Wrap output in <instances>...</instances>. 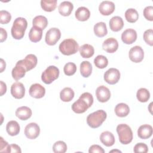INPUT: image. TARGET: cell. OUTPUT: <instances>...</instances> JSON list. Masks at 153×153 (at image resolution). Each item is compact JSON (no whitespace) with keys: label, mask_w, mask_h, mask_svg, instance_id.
I'll list each match as a JSON object with an SVG mask.
<instances>
[{"label":"cell","mask_w":153,"mask_h":153,"mask_svg":"<svg viewBox=\"0 0 153 153\" xmlns=\"http://www.w3.org/2000/svg\"><path fill=\"white\" fill-rule=\"evenodd\" d=\"M93 103V97L91 94L88 92L82 93L79 98L72 105V111L76 114L85 112Z\"/></svg>","instance_id":"6da1fadb"},{"label":"cell","mask_w":153,"mask_h":153,"mask_svg":"<svg viewBox=\"0 0 153 153\" xmlns=\"http://www.w3.org/2000/svg\"><path fill=\"white\" fill-rule=\"evenodd\" d=\"M27 26V22L25 18H16L13 22L11 29L12 36L16 39H21L22 38H23Z\"/></svg>","instance_id":"7a4b0ae2"},{"label":"cell","mask_w":153,"mask_h":153,"mask_svg":"<svg viewBox=\"0 0 153 153\" xmlns=\"http://www.w3.org/2000/svg\"><path fill=\"white\" fill-rule=\"evenodd\" d=\"M107 117L106 112L102 109L97 110L90 114L87 117V124L93 128L100 127L105 121Z\"/></svg>","instance_id":"3957f363"},{"label":"cell","mask_w":153,"mask_h":153,"mask_svg":"<svg viewBox=\"0 0 153 153\" xmlns=\"http://www.w3.org/2000/svg\"><path fill=\"white\" fill-rule=\"evenodd\" d=\"M59 51L64 55L70 56L75 54L79 47L77 42L72 38L63 40L59 45Z\"/></svg>","instance_id":"277c9868"},{"label":"cell","mask_w":153,"mask_h":153,"mask_svg":"<svg viewBox=\"0 0 153 153\" xmlns=\"http://www.w3.org/2000/svg\"><path fill=\"white\" fill-rule=\"evenodd\" d=\"M117 132L120 142L124 145L130 143L133 140L132 130L127 124H120L117 127Z\"/></svg>","instance_id":"5b68a950"},{"label":"cell","mask_w":153,"mask_h":153,"mask_svg":"<svg viewBox=\"0 0 153 153\" xmlns=\"http://www.w3.org/2000/svg\"><path fill=\"white\" fill-rule=\"evenodd\" d=\"M59 69L57 67L51 65L42 73L41 79L46 84H50L58 78L59 76Z\"/></svg>","instance_id":"8992f818"},{"label":"cell","mask_w":153,"mask_h":153,"mask_svg":"<svg viewBox=\"0 0 153 153\" xmlns=\"http://www.w3.org/2000/svg\"><path fill=\"white\" fill-rule=\"evenodd\" d=\"M60 30L57 27H52L46 32L45 41L48 45H54L60 39Z\"/></svg>","instance_id":"52a82bcc"},{"label":"cell","mask_w":153,"mask_h":153,"mask_svg":"<svg viewBox=\"0 0 153 153\" xmlns=\"http://www.w3.org/2000/svg\"><path fill=\"white\" fill-rule=\"evenodd\" d=\"M120 78V72L116 68H110L104 74V80L108 84L113 85L117 83Z\"/></svg>","instance_id":"ba28073f"},{"label":"cell","mask_w":153,"mask_h":153,"mask_svg":"<svg viewBox=\"0 0 153 153\" xmlns=\"http://www.w3.org/2000/svg\"><path fill=\"white\" fill-rule=\"evenodd\" d=\"M128 56L132 62L139 63L143 59L144 51L140 46L136 45L130 48L128 53Z\"/></svg>","instance_id":"9c48e42d"},{"label":"cell","mask_w":153,"mask_h":153,"mask_svg":"<svg viewBox=\"0 0 153 153\" xmlns=\"http://www.w3.org/2000/svg\"><path fill=\"white\" fill-rule=\"evenodd\" d=\"M40 133L39 126L35 123H30L25 128V134L28 139H35Z\"/></svg>","instance_id":"30bf717a"},{"label":"cell","mask_w":153,"mask_h":153,"mask_svg":"<svg viewBox=\"0 0 153 153\" xmlns=\"http://www.w3.org/2000/svg\"><path fill=\"white\" fill-rule=\"evenodd\" d=\"M97 99L102 103L107 102L111 97V92L108 88L105 85L99 86L96 90Z\"/></svg>","instance_id":"8fae6325"},{"label":"cell","mask_w":153,"mask_h":153,"mask_svg":"<svg viewBox=\"0 0 153 153\" xmlns=\"http://www.w3.org/2000/svg\"><path fill=\"white\" fill-rule=\"evenodd\" d=\"M11 94L16 99H22L25 94V88L20 82L13 83L11 87Z\"/></svg>","instance_id":"7c38bea8"},{"label":"cell","mask_w":153,"mask_h":153,"mask_svg":"<svg viewBox=\"0 0 153 153\" xmlns=\"http://www.w3.org/2000/svg\"><path fill=\"white\" fill-rule=\"evenodd\" d=\"M29 92L31 97L35 99H40L44 96L45 94V89L40 84L35 83L30 87Z\"/></svg>","instance_id":"4fadbf2b"},{"label":"cell","mask_w":153,"mask_h":153,"mask_svg":"<svg viewBox=\"0 0 153 153\" xmlns=\"http://www.w3.org/2000/svg\"><path fill=\"white\" fill-rule=\"evenodd\" d=\"M26 72L27 71L20 60L16 63L15 67L12 70L11 75L13 79L18 81L25 75Z\"/></svg>","instance_id":"5bb4252c"},{"label":"cell","mask_w":153,"mask_h":153,"mask_svg":"<svg viewBox=\"0 0 153 153\" xmlns=\"http://www.w3.org/2000/svg\"><path fill=\"white\" fill-rule=\"evenodd\" d=\"M137 39L136 31L133 29H127L121 34V39L126 44H131Z\"/></svg>","instance_id":"9a60e30c"},{"label":"cell","mask_w":153,"mask_h":153,"mask_svg":"<svg viewBox=\"0 0 153 153\" xmlns=\"http://www.w3.org/2000/svg\"><path fill=\"white\" fill-rule=\"evenodd\" d=\"M103 49L109 53L115 52L118 48V42L114 38H109L105 40L102 44Z\"/></svg>","instance_id":"2e32d148"},{"label":"cell","mask_w":153,"mask_h":153,"mask_svg":"<svg viewBox=\"0 0 153 153\" xmlns=\"http://www.w3.org/2000/svg\"><path fill=\"white\" fill-rule=\"evenodd\" d=\"M99 10L101 14L103 16H109L114 11L115 4L112 1H102L99 6Z\"/></svg>","instance_id":"e0dca14e"},{"label":"cell","mask_w":153,"mask_h":153,"mask_svg":"<svg viewBox=\"0 0 153 153\" xmlns=\"http://www.w3.org/2000/svg\"><path fill=\"white\" fill-rule=\"evenodd\" d=\"M23 65L25 66L27 71H29L34 68L37 65V57L35 55L29 54L27 55L25 58L21 60Z\"/></svg>","instance_id":"ac0fdd59"},{"label":"cell","mask_w":153,"mask_h":153,"mask_svg":"<svg viewBox=\"0 0 153 153\" xmlns=\"http://www.w3.org/2000/svg\"><path fill=\"white\" fill-rule=\"evenodd\" d=\"M16 115L21 120H27L32 116V112L30 108L23 106L18 108L16 111Z\"/></svg>","instance_id":"d6986e66"},{"label":"cell","mask_w":153,"mask_h":153,"mask_svg":"<svg viewBox=\"0 0 153 153\" xmlns=\"http://www.w3.org/2000/svg\"><path fill=\"white\" fill-rule=\"evenodd\" d=\"M152 134V127L149 124L140 126L137 130L138 136L142 139L149 138Z\"/></svg>","instance_id":"ffe728a7"},{"label":"cell","mask_w":153,"mask_h":153,"mask_svg":"<svg viewBox=\"0 0 153 153\" xmlns=\"http://www.w3.org/2000/svg\"><path fill=\"white\" fill-rule=\"evenodd\" d=\"M100 142L106 146H111L115 143V137L114 134L109 131L102 132L100 135Z\"/></svg>","instance_id":"44dd1931"},{"label":"cell","mask_w":153,"mask_h":153,"mask_svg":"<svg viewBox=\"0 0 153 153\" xmlns=\"http://www.w3.org/2000/svg\"><path fill=\"white\" fill-rule=\"evenodd\" d=\"M110 29L114 32H118L121 30L124 26L123 19L120 16L112 17L109 22Z\"/></svg>","instance_id":"7402d4cb"},{"label":"cell","mask_w":153,"mask_h":153,"mask_svg":"<svg viewBox=\"0 0 153 153\" xmlns=\"http://www.w3.org/2000/svg\"><path fill=\"white\" fill-rule=\"evenodd\" d=\"M74 9V5L70 1H63L60 4L58 7L59 13L63 16H68Z\"/></svg>","instance_id":"603a6c76"},{"label":"cell","mask_w":153,"mask_h":153,"mask_svg":"<svg viewBox=\"0 0 153 153\" xmlns=\"http://www.w3.org/2000/svg\"><path fill=\"white\" fill-rule=\"evenodd\" d=\"M75 16L78 20L84 22L89 19L90 16V12L87 8L85 7H80L76 10Z\"/></svg>","instance_id":"cb8c5ba5"},{"label":"cell","mask_w":153,"mask_h":153,"mask_svg":"<svg viewBox=\"0 0 153 153\" xmlns=\"http://www.w3.org/2000/svg\"><path fill=\"white\" fill-rule=\"evenodd\" d=\"M42 36V30L38 27L32 26L29 33V38L33 42L39 41Z\"/></svg>","instance_id":"d4e9b609"},{"label":"cell","mask_w":153,"mask_h":153,"mask_svg":"<svg viewBox=\"0 0 153 153\" xmlns=\"http://www.w3.org/2000/svg\"><path fill=\"white\" fill-rule=\"evenodd\" d=\"M6 130L9 135L11 136H16L19 133L20 126L16 121H10L7 124Z\"/></svg>","instance_id":"484cf974"},{"label":"cell","mask_w":153,"mask_h":153,"mask_svg":"<svg viewBox=\"0 0 153 153\" xmlns=\"http://www.w3.org/2000/svg\"><path fill=\"white\" fill-rule=\"evenodd\" d=\"M80 55L83 58H90L92 57L94 53V47L90 44H85L79 47Z\"/></svg>","instance_id":"4316f807"},{"label":"cell","mask_w":153,"mask_h":153,"mask_svg":"<svg viewBox=\"0 0 153 153\" xmlns=\"http://www.w3.org/2000/svg\"><path fill=\"white\" fill-rule=\"evenodd\" d=\"M115 112L119 117H125L130 112L129 106L124 103H118L115 108Z\"/></svg>","instance_id":"83f0119b"},{"label":"cell","mask_w":153,"mask_h":153,"mask_svg":"<svg viewBox=\"0 0 153 153\" xmlns=\"http://www.w3.org/2000/svg\"><path fill=\"white\" fill-rule=\"evenodd\" d=\"M93 29L94 34L97 37H103L108 33L106 23L103 22H98L96 24H95Z\"/></svg>","instance_id":"f1b7e54d"},{"label":"cell","mask_w":153,"mask_h":153,"mask_svg":"<svg viewBox=\"0 0 153 153\" xmlns=\"http://www.w3.org/2000/svg\"><path fill=\"white\" fill-rule=\"evenodd\" d=\"M74 94V91L71 88L65 87L60 91V97L63 102H70L73 99Z\"/></svg>","instance_id":"f546056e"},{"label":"cell","mask_w":153,"mask_h":153,"mask_svg":"<svg viewBox=\"0 0 153 153\" xmlns=\"http://www.w3.org/2000/svg\"><path fill=\"white\" fill-rule=\"evenodd\" d=\"M33 26H36L44 30L48 25V20L44 16H37L35 17L32 20Z\"/></svg>","instance_id":"4dcf8cb0"},{"label":"cell","mask_w":153,"mask_h":153,"mask_svg":"<svg viewBox=\"0 0 153 153\" xmlns=\"http://www.w3.org/2000/svg\"><path fill=\"white\" fill-rule=\"evenodd\" d=\"M92 72L91 64L88 61H83L80 64V73L83 77H88Z\"/></svg>","instance_id":"1f68e13d"},{"label":"cell","mask_w":153,"mask_h":153,"mask_svg":"<svg viewBox=\"0 0 153 153\" xmlns=\"http://www.w3.org/2000/svg\"><path fill=\"white\" fill-rule=\"evenodd\" d=\"M41 8L45 11H53L56 8L57 0H41Z\"/></svg>","instance_id":"d6a6232c"},{"label":"cell","mask_w":153,"mask_h":153,"mask_svg":"<svg viewBox=\"0 0 153 153\" xmlns=\"http://www.w3.org/2000/svg\"><path fill=\"white\" fill-rule=\"evenodd\" d=\"M125 17L126 20L129 23H134L139 18V14L136 10L128 8L125 12Z\"/></svg>","instance_id":"836d02e7"},{"label":"cell","mask_w":153,"mask_h":153,"mask_svg":"<svg viewBox=\"0 0 153 153\" xmlns=\"http://www.w3.org/2000/svg\"><path fill=\"white\" fill-rule=\"evenodd\" d=\"M137 100L140 102H146L150 97L149 91L145 88H139L136 93Z\"/></svg>","instance_id":"e575fe53"},{"label":"cell","mask_w":153,"mask_h":153,"mask_svg":"<svg viewBox=\"0 0 153 153\" xmlns=\"http://www.w3.org/2000/svg\"><path fill=\"white\" fill-rule=\"evenodd\" d=\"M95 66L99 69H103L108 65V59L103 55H98L94 59Z\"/></svg>","instance_id":"d590c367"},{"label":"cell","mask_w":153,"mask_h":153,"mask_svg":"<svg viewBox=\"0 0 153 153\" xmlns=\"http://www.w3.org/2000/svg\"><path fill=\"white\" fill-rule=\"evenodd\" d=\"M53 151L55 153H65L67 151V145L63 141H57L53 146Z\"/></svg>","instance_id":"8d00e7d4"},{"label":"cell","mask_w":153,"mask_h":153,"mask_svg":"<svg viewBox=\"0 0 153 153\" xmlns=\"http://www.w3.org/2000/svg\"><path fill=\"white\" fill-rule=\"evenodd\" d=\"M63 71L66 75L71 76L74 75L76 71V66L74 63L68 62L65 64L63 68Z\"/></svg>","instance_id":"74e56055"},{"label":"cell","mask_w":153,"mask_h":153,"mask_svg":"<svg viewBox=\"0 0 153 153\" xmlns=\"http://www.w3.org/2000/svg\"><path fill=\"white\" fill-rule=\"evenodd\" d=\"M143 39L145 42L149 45L150 46H152L153 45V30L152 29H147L143 33Z\"/></svg>","instance_id":"f35d334b"},{"label":"cell","mask_w":153,"mask_h":153,"mask_svg":"<svg viewBox=\"0 0 153 153\" xmlns=\"http://www.w3.org/2000/svg\"><path fill=\"white\" fill-rule=\"evenodd\" d=\"M11 19V14L6 10H1L0 11V22L1 24H7Z\"/></svg>","instance_id":"ab89813d"},{"label":"cell","mask_w":153,"mask_h":153,"mask_svg":"<svg viewBox=\"0 0 153 153\" xmlns=\"http://www.w3.org/2000/svg\"><path fill=\"white\" fill-rule=\"evenodd\" d=\"M133 151L135 153L142 152V153H146L148 151V146L143 143H138L135 145L133 148Z\"/></svg>","instance_id":"60d3db41"},{"label":"cell","mask_w":153,"mask_h":153,"mask_svg":"<svg viewBox=\"0 0 153 153\" xmlns=\"http://www.w3.org/2000/svg\"><path fill=\"white\" fill-rule=\"evenodd\" d=\"M143 16L145 18L149 21L153 20V7L147 6L143 10Z\"/></svg>","instance_id":"b9f144b4"},{"label":"cell","mask_w":153,"mask_h":153,"mask_svg":"<svg viewBox=\"0 0 153 153\" xmlns=\"http://www.w3.org/2000/svg\"><path fill=\"white\" fill-rule=\"evenodd\" d=\"M89 153H104L105 150L98 145H91L88 150Z\"/></svg>","instance_id":"7bdbcfd3"},{"label":"cell","mask_w":153,"mask_h":153,"mask_svg":"<svg viewBox=\"0 0 153 153\" xmlns=\"http://www.w3.org/2000/svg\"><path fill=\"white\" fill-rule=\"evenodd\" d=\"M7 152H17V153H21L22 151L20 146L16 144H11L8 145Z\"/></svg>","instance_id":"ee69618b"},{"label":"cell","mask_w":153,"mask_h":153,"mask_svg":"<svg viewBox=\"0 0 153 153\" xmlns=\"http://www.w3.org/2000/svg\"><path fill=\"white\" fill-rule=\"evenodd\" d=\"M8 142L4 140L2 137H0V152H7V149L8 146Z\"/></svg>","instance_id":"f6af8a7d"},{"label":"cell","mask_w":153,"mask_h":153,"mask_svg":"<svg viewBox=\"0 0 153 153\" xmlns=\"http://www.w3.org/2000/svg\"><path fill=\"white\" fill-rule=\"evenodd\" d=\"M0 30H1V42H2L4 41H5L7 38V32L6 30L2 27L0 28Z\"/></svg>","instance_id":"bcb514c9"},{"label":"cell","mask_w":153,"mask_h":153,"mask_svg":"<svg viewBox=\"0 0 153 153\" xmlns=\"http://www.w3.org/2000/svg\"><path fill=\"white\" fill-rule=\"evenodd\" d=\"M0 82H1V96H2L7 91V85H6V84L4 82L2 81H1Z\"/></svg>","instance_id":"7dc6e473"},{"label":"cell","mask_w":153,"mask_h":153,"mask_svg":"<svg viewBox=\"0 0 153 153\" xmlns=\"http://www.w3.org/2000/svg\"><path fill=\"white\" fill-rule=\"evenodd\" d=\"M5 62L2 59H1V72H3V71L5 69Z\"/></svg>","instance_id":"c3c4849f"},{"label":"cell","mask_w":153,"mask_h":153,"mask_svg":"<svg viewBox=\"0 0 153 153\" xmlns=\"http://www.w3.org/2000/svg\"><path fill=\"white\" fill-rule=\"evenodd\" d=\"M121 152V151L119 150H112L111 151H109V152Z\"/></svg>","instance_id":"681fc988"}]
</instances>
